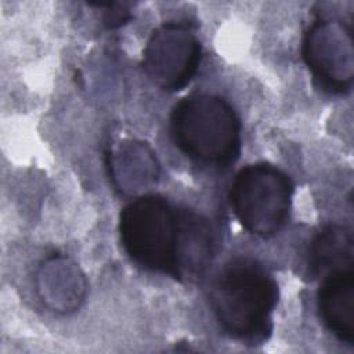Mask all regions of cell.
<instances>
[{"label":"cell","mask_w":354,"mask_h":354,"mask_svg":"<svg viewBox=\"0 0 354 354\" xmlns=\"http://www.w3.org/2000/svg\"><path fill=\"white\" fill-rule=\"evenodd\" d=\"M124 252L140 267L188 281L206 249L201 214L145 194L126 205L119 217Z\"/></svg>","instance_id":"cell-1"},{"label":"cell","mask_w":354,"mask_h":354,"mask_svg":"<svg viewBox=\"0 0 354 354\" xmlns=\"http://www.w3.org/2000/svg\"><path fill=\"white\" fill-rule=\"evenodd\" d=\"M278 285L263 264L249 257L234 259L216 277L210 306L221 329L245 343L264 342L272 329Z\"/></svg>","instance_id":"cell-2"},{"label":"cell","mask_w":354,"mask_h":354,"mask_svg":"<svg viewBox=\"0 0 354 354\" xmlns=\"http://www.w3.org/2000/svg\"><path fill=\"white\" fill-rule=\"evenodd\" d=\"M170 131L184 155L206 166L224 167L241 151L239 119L216 94L196 93L178 101L170 115Z\"/></svg>","instance_id":"cell-3"},{"label":"cell","mask_w":354,"mask_h":354,"mask_svg":"<svg viewBox=\"0 0 354 354\" xmlns=\"http://www.w3.org/2000/svg\"><path fill=\"white\" fill-rule=\"evenodd\" d=\"M293 184L281 169L253 163L241 169L230 188V203L241 225L260 238L274 236L286 223Z\"/></svg>","instance_id":"cell-4"},{"label":"cell","mask_w":354,"mask_h":354,"mask_svg":"<svg viewBox=\"0 0 354 354\" xmlns=\"http://www.w3.org/2000/svg\"><path fill=\"white\" fill-rule=\"evenodd\" d=\"M301 55L314 79L330 93L350 91L354 77V48L350 26L336 18L310 25L303 37Z\"/></svg>","instance_id":"cell-5"},{"label":"cell","mask_w":354,"mask_h":354,"mask_svg":"<svg viewBox=\"0 0 354 354\" xmlns=\"http://www.w3.org/2000/svg\"><path fill=\"white\" fill-rule=\"evenodd\" d=\"M201 43L195 33L178 22H166L149 36L142 51L145 75L162 90L178 91L196 73Z\"/></svg>","instance_id":"cell-6"},{"label":"cell","mask_w":354,"mask_h":354,"mask_svg":"<svg viewBox=\"0 0 354 354\" xmlns=\"http://www.w3.org/2000/svg\"><path fill=\"white\" fill-rule=\"evenodd\" d=\"M317 308L321 321L340 342L354 343V272L353 267L325 274L318 293Z\"/></svg>","instance_id":"cell-7"},{"label":"cell","mask_w":354,"mask_h":354,"mask_svg":"<svg viewBox=\"0 0 354 354\" xmlns=\"http://www.w3.org/2000/svg\"><path fill=\"white\" fill-rule=\"evenodd\" d=\"M353 234L342 225L324 227L311 241L308 267L314 274H328L337 268L353 267Z\"/></svg>","instance_id":"cell-8"},{"label":"cell","mask_w":354,"mask_h":354,"mask_svg":"<svg viewBox=\"0 0 354 354\" xmlns=\"http://www.w3.org/2000/svg\"><path fill=\"white\" fill-rule=\"evenodd\" d=\"M111 167L122 189H138L158 176L156 159L142 142H124L112 155Z\"/></svg>","instance_id":"cell-9"}]
</instances>
